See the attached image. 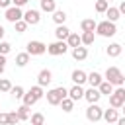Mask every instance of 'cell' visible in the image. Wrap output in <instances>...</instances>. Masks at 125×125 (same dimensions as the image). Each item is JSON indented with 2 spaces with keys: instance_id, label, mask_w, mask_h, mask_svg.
Masks as SVG:
<instances>
[{
  "instance_id": "6da1fadb",
  "label": "cell",
  "mask_w": 125,
  "mask_h": 125,
  "mask_svg": "<svg viewBox=\"0 0 125 125\" xmlns=\"http://www.w3.org/2000/svg\"><path fill=\"white\" fill-rule=\"evenodd\" d=\"M45 96H47V102H49L51 105H61V102H62L64 98H68V90H66L64 86H57V88L49 90Z\"/></svg>"
},
{
  "instance_id": "7a4b0ae2",
  "label": "cell",
  "mask_w": 125,
  "mask_h": 125,
  "mask_svg": "<svg viewBox=\"0 0 125 125\" xmlns=\"http://www.w3.org/2000/svg\"><path fill=\"white\" fill-rule=\"evenodd\" d=\"M96 33H98L100 37H113V35L117 33V27H115L113 21L104 20V21H98V25H96Z\"/></svg>"
},
{
  "instance_id": "3957f363",
  "label": "cell",
  "mask_w": 125,
  "mask_h": 125,
  "mask_svg": "<svg viewBox=\"0 0 125 125\" xmlns=\"http://www.w3.org/2000/svg\"><path fill=\"white\" fill-rule=\"evenodd\" d=\"M105 80L111 82L113 86H123V84H125V76H123V72H121L117 66H107V70H105Z\"/></svg>"
},
{
  "instance_id": "277c9868",
  "label": "cell",
  "mask_w": 125,
  "mask_h": 125,
  "mask_svg": "<svg viewBox=\"0 0 125 125\" xmlns=\"http://www.w3.org/2000/svg\"><path fill=\"white\" fill-rule=\"evenodd\" d=\"M25 51H27L31 57H39V55L47 53V45H45L43 41H37V39H33V41H27V45H25Z\"/></svg>"
},
{
  "instance_id": "5b68a950",
  "label": "cell",
  "mask_w": 125,
  "mask_h": 125,
  "mask_svg": "<svg viewBox=\"0 0 125 125\" xmlns=\"http://www.w3.org/2000/svg\"><path fill=\"white\" fill-rule=\"evenodd\" d=\"M68 51V43L66 41H53V43H49L47 45V53L51 55V57H59V55H64Z\"/></svg>"
},
{
  "instance_id": "8992f818",
  "label": "cell",
  "mask_w": 125,
  "mask_h": 125,
  "mask_svg": "<svg viewBox=\"0 0 125 125\" xmlns=\"http://www.w3.org/2000/svg\"><path fill=\"white\" fill-rule=\"evenodd\" d=\"M123 104H125V88L123 86H117L113 90V94L109 96V105L115 107V109H119Z\"/></svg>"
},
{
  "instance_id": "52a82bcc",
  "label": "cell",
  "mask_w": 125,
  "mask_h": 125,
  "mask_svg": "<svg viewBox=\"0 0 125 125\" xmlns=\"http://www.w3.org/2000/svg\"><path fill=\"white\" fill-rule=\"evenodd\" d=\"M86 119H88V121H92V123H96V121L104 119V109H102L98 104H90V105L86 107Z\"/></svg>"
},
{
  "instance_id": "ba28073f",
  "label": "cell",
  "mask_w": 125,
  "mask_h": 125,
  "mask_svg": "<svg viewBox=\"0 0 125 125\" xmlns=\"http://www.w3.org/2000/svg\"><path fill=\"white\" fill-rule=\"evenodd\" d=\"M4 18H6L10 23H16V21L23 20V12H21V8H18V6H10V8H6Z\"/></svg>"
},
{
  "instance_id": "9c48e42d",
  "label": "cell",
  "mask_w": 125,
  "mask_h": 125,
  "mask_svg": "<svg viewBox=\"0 0 125 125\" xmlns=\"http://www.w3.org/2000/svg\"><path fill=\"white\" fill-rule=\"evenodd\" d=\"M23 20L29 23V25H37L39 21H41V12L39 10H27V12H23Z\"/></svg>"
},
{
  "instance_id": "30bf717a",
  "label": "cell",
  "mask_w": 125,
  "mask_h": 125,
  "mask_svg": "<svg viewBox=\"0 0 125 125\" xmlns=\"http://www.w3.org/2000/svg\"><path fill=\"white\" fill-rule=\"evenodd\" d=\"M100 98H102V92H100L98 88H94V86H90V88L84 92V100H86L88 104H98Z\"/></svg>"
},
{
  "instance_id": "8fae6325",
  "label": "cell",
  "mask_w": 125,
  "mask_h": 125,
  "mask_svg": "<svg viewBox=\"0 0 125 125\" xmlns=\"http://www.w3.org/2000/svg\"><path fill=\"white\" fill-rule=\"evenodd\" d=\"M51 80H53V72L49 70V68H43V70H39V74H37V84L39 86H49L51 84Z\"/></svg>"
},
{
  "instance_id": "7c38bea8",
  "label": "cell",
  "mask_w": 125,
  "mask_h": 125,
  "mask_svg": "<svg viewBox=\"0 0 125 125\" xmlns=\"http://www.w3.org/2000/svg\"><path fill=\"white\" fill-rule=\"evenodd\" d=\"M70 80L74 82V84H84V82H88V72H84V70H80V68H76V70H72V74H70Z\"/></svg>"
},
{
  "instance_id": "4fadbf2b",
  "label": "cell",
  "mask_w": 125,
  "mask_h": 125,
  "mask_svg": "<svg viewBox=\"0 0 125 125\" xmlns=\"http://www.w3.org/2000/svg\"><path fill=\"white\" fill-rule=\"evenodd\" d=\"M84 92H86V90H84L80 84H74V86L68 90V98H70V100H74V102H78V100H82V98H84Z\"/></svg>"
},
{
  "instance_id": "5bb4252c",
  "label": "cell",
  "mask_w": 125,
  "mask_h": 125,
  "mask_svg": "<svg viewBox=\"0 0 125 125\" xmlns=\"http://www.w3.org/2000/svg\"><path fill=\"white\" fill-rule=\"evenodd\" d=\"M72 59L74 61H86L88 59V47H84V45L74 47L72 49Z\"/></svg>"
},
{
  "instance_id": "9a60e30c",
  "label": "cell",
  "mask_w": 125,
  "mask_h": 125,
  "mask_svg": "<svg viewBox=\"0 0 125 125\" xmlns=\"http://www.w3.org/2000/svg\"><path fill=\"white\" fill-rule=\"evenodd\" d=\"M70 33H72V31H70L64 23H62V25H57V29H55V37H57L59 41H66Z\"/></svg>"
},
{
  "instance_id": "2e32d148",
  "label": "cell",
  "mask_w": 125,
  "mask_h": 125,
  "mask_svg": "<svg viewBox=\"0 0 125 125\" xmlns=\"http://www.w3.org/2000/svg\"><path fill=\"white\" fill-rule=\"evenodd\" d=\"M121 51H123V49H121V45H119V43H109V45L105 47V55H107V57H111V59L119 57V55H121Z\"/></svg>"
},
{
  "instance_id": "e0dca14e",
  "label": "cell",
  "mask_w": 125,
  "mask_h": 125,
  "mask_svg": "<svg viewBox=\"0 0 125 125\" xmlns=\"http://www.w3.org/2000/svg\"><path fill=\"white\" fill-rule=\"evenodd\" d=\"M104 119H105V123H117V119H119V113H117V109H115V107L104 109Z\"/></svg>"
},
{
  "instance_id": "ac0fdd59",
  "label": "cell",
  "mask_w": 125,
  "mask_h": 125,
  "mask_svg": "<svg viewBox=\"0 0 125 125\" xmlns=\"http://www.w3.org/2000/svg\"><path fill=\"white\" fill-rule=\"evenodd\" d=\"M96 25H98V21L92 20V18H86V20L80 21V29L82 31H96Z\"/></svg>"
},
{
  "instance_id": "d6986e66",
  "label": "cell",
  "mask_w": 125,
  "mask_h": 125,
  "mask_svg": "<svg viewBox=\"0 0 125 125\" xmlns=\"http://www.w3.org/2000/svg\"><path fill=\"white\" fill-rule=\"evenodd\" d=\"M102 82H104V76H102L100 72H96V70H94V72H90V74H88V84H90V86L98 88Z\"/></svg>"
},
{
  "instance_id": "ffe728a7",
  "label": "cell",
  "mask_w": 125,
  "mask_h": 125,
  "mask_svg": "<svg viewBox=\"0 0 125 125\" xmlns=\"http://www.w3.org/2000/svg\"><path fill=\"white\" fill-rule=\"evenodd\" d=\"M39 6H41V12H47V14H53L57 10L55 0H39Z\"/></svg>"
},
{
  "instance_id": "44dd1931",
  "label": "cell",
  "mask_w": 125,
  "mask_h": 125,
  "mask_svg": "<svg viewBox=\"0 0 125 125\" xmlns=\"http://www.w3.org/2000/svg\"><path fill=\"white\" fill-rule=\"evenodd\" d=\"M98 90L102 92V96H111L113 94V90H115V86L111 84V82H107V80H104L100 86H98Z\"/></svg>"
},
{
  "instance_id": "7402d4cb",
  "label": "cell",
  "mask_w": 125,
  "mask_h": 125,
  "mask_svg": "<svg viewBox=\"0 0 125 125\" xmlns=\"http://www.w3.org/2000/svg\"><path fill=\"white\" fill-rule=\"evenodd\" d=\"M66 18H68V16H66L64 10H55V12H53V21H55L57 25H62V23L66 21Z\"/></svg>"
},
{
  "instance_id": "603a6c76",
  "label": "cell",
  "mask_w": 125,
  "mask_h": 125,
  "mask_svg": "<svg viewBox=\"0 0 125 125\" xmlns=\"http://www.w3.org/2000/svg\"><path fill=\"white\" fill-rule=\"evenodd\" d=\"M66 43H68V47H70V49H74V47H80V45H82V37H80L78 33H74V31H72V33L68 35Z\"/></svg>"
},
{
  "instance_id": "cb8c5ba5",
  "label": "cell",
  "mask_w": 125,
  "mask_h": 125,
  "mask_svg": "<svg viewBox=\"0 0 125 125\" xmlns=\"http://www.w3.org/2000/svg\"><path fill=\"white\" fill-rule=\"evenodd\" d=\"M29 57H31V55H29L27 51H25V53H18V55H16V66L23 68V66L29 62Z\"/></svg>"
},
{
  "instance_id": "d4e9b609",
  "label": "cell",
  "mask_w": 125,
  "mask_h": 125,
  "mask_svg": "<svg viewBox=\"0 0 125 125\" xmlns=\"http://www.w3.org/2000/svg\"><path fill=\"white\" fill-rule=\"evenodd\" d=\"M82 45L84 47H88V45H92L94 43V39H96V31H82Z\"/></svg>"
},
{
  "instance_id": "484cf974",
  "label": "cell",
  "mask_w": 125,
  "mask_h": 125,
  "mask_svg": "<svg viewBox=\"0 0 125 125\" xmlns=\"http://www.w3.org/2000/svg\"><path fill=\"white\" fill-rule=\"evenodd\" d=\"M105 16H107V20H109V21H113V23H115V21L121 18V12H119V8H111V6H109V8H107V12H105Z\"/></svg>"
},
{
  "instance_id": "4316f807",
  "label": "cell",
  "mask_w": 125,
  "mask_h": 125,
  "mask_svg": "<svg viewBox=\"0 0 125 125\" xmlns=\"http://www.w3.org/2000/svg\"><path fill=\"white\" fill-rule=\"evenodd\" d=\"M16 111H18V115H20V119H21V121H27V119L31 117V113H29V105H25V104H23V105H20Z\"/></svg>"
},
{
  "instance_id": "83f0119b",
  "label": "cell",
  "mask_w": 125,
  "mask_h": 125,
  "mask_svg": "<svg viewBox=\"0 0 125 125\" xmlns=\"http://www.w3.org/2000/svg\"><path fill=\"white\" fill-rule=\"evenodd\" d=\"M21 100H23V104H25V105H29V107H31V105H35V104L39 102V100H37V98H35V96H33L29 90L23 94V98H21Z\"/></svg>"
},
{
  "instance_id": "f1b7e54d",
  "label": "cell",
  "mask_w": 125,
  "mask_h": 125,
  "mask_svg": "<svg viewBox=\"0 0 125 125\" xmlns=\"http://www.w3.org/2000/svg\"><path fill=\"white\" fill-rule=\"evenodd\" d=\"M61 107H62V111H64V113H70V111L74 109V100H70V98H64V100L61 102Z\"/></svg>"
},
{
  "instance_id": "f546056e",
  "label": "cell",
  "mask_w": 125,
  "mask_h": 125,
  "mask_svg": "<svg viewBox=\"0 0 125 125\" xmlns=\"http://www.w3.org/2000/svg\"><path fill=\"white\" fill-rule=\"evenodd\" d=\"M94 8H96L98 14H105L107 8H109V2H107V0H96V6H94Z\"/></svg>"
},
{
  "instance_id": "4dcf8cb0",
  "label": "cell",
  "mask_w": 125,
  "mask_h": 125,
  "mask_svg": "<svg viewBox=\"0 0 125 125\" xmlns=\"http://www.w3.org/2000/svg\"><path fill=\"white\" fill-rule=\"evenodd\" d=\"M10 94H12V98H14V100H21V98H23V94H25V90H23L21 86H12Z\"/></svg>"
},
{
  "instance_id": "1f68e13d",
  "label": "cell",
  "mask_w": 125,
  "mask_h": 125,
  "mask_svg": "<svg viewBox=\"0 0 125 125\" xmlns=\"http://www.w3.org/2000/svg\"><path fill=\"white\" fill-rule=\"evenodd\" d=\"M29 121H31V125H43L45 123V115L43 113H31V117H29Z\"/></svg>"
},
{
  "instance_id": "d6a6232c",
  "label": "cell",
  "mask_w": 125,
  "mask_h": 125,
  "mask_svg": "<svg viewBox=\"0 0 125 125\" xmlns=\"http://www.w3.org/2000/svg\"><path fill=\"white\" fill-rule=\"evenodd\" d=\"M29 92H31V94H33L37 100H41V98L45 96V92H43V86H39V84H37V86H31V88H29Z\"/></svg>"
},
{
  "instance_id": "836d02e7",
  "label": "cell",
  "mask_w": 125,
  "mask_h": 125,
  "mask_svg": "<svg viewBox=\"0 0 125 125\" xmlns=\"http://www.w3.org/2000/svg\"><path fill=\"white\" fill-rule=\"evenodd\" d=\"M27 25H29V23H27L25 20H20V21H16V23H14V27H16V31H18V33H25Z\"/></svg>"
},
{
  "instance_id": "e575fe53",
  "label": "cell",
  "mask_w": 125,
  "mask_h": 125,
  "mask_svg": "<svg viewBox=\"0 0 125 125\" xmlns=\"http://www.w3.org/2000/svg\"><path fill=\"white\" fill-rule=\"evenodd\" d=\"M21 119H20V115H18V111H10L8 113V125H16V123H20Z\"/></svg>"
},
{
  "instance_id": "d590c367",
  "label": "cell",
  "mask_w": 125,
  "mask_h": 125,
  "mask_svg": "<svg viewBox=\"0 0 125 125\" xmlns=\"http://www.w3.org/2000/svg\"><path fill=\"white\" fill-rule=\"evenodd\" d=\"M12 90V82L8 78H0V92H10Z\"/></svg>"
},
{
  "instance_id": "8d00e7d4",
  "label": "cell",
  "mask_w": 125,
  "mask_h": 125,
  "mask_svg": "<svg viewBox=\"0 0 125 125\" xmlns=\"http://www.w3.org/2000/svg\"><path fill=\"white\" fill-rule=\"evenodd\" d=\"M12 51V45L8 41H0V55H8Z\"/></svg>"
},
{
  "instance_id": "74e56055",
  "label": "cell",
  "mask_w": 125,
  "mask_h": 125,
  "mask_svg": "<svg viewBox=\"0 0 125 125\" xmlns=\"http://www.w3.org/2000/svg\"><path fill=\"white\" fill-rule=\"evenodd\" d=\"M10 6H14V2H12V0H0V8H4V10H6V8H10Z\"/></svg>"
},
{
  "instance_id": "f35d334b",
  "label": "cell",
  "mask_w": 125,
  "mask_h": 125,
  "mask_svg": "<svg viewBox=\"0 0 125 125\" xmlns=\"http://www.w3.org/2000/svg\"><path fill=\"white\" fill-rule=\"evenodd\" d=\"M4 68H6V55H0V74L4 72Z\"/></svg>"
},
{
  "instance_id": "ab89813d",
  "label": "cell",
  "mask_w": 125,
  "mask_h": 125,
  "mask_svg": "<svg viewBox=\"0 0 125 125\" xmlns=\"http://www.w3.org/2000/svg\"><path fill=\"white\" fill-rule=\"evenodd\" d=\"M0 125H8V113L0 111Z\"/></svg>"
},
{
  "instance_id": "60d3db41",
  "label": "cell",
  "mask_w": 125,
  "mask_h": 125,
  "mask_svg": "<svg viewBox=\"0 0 125 125\" xmlns=\"http://www.w3.org/2000/svg\"><path fill=\"white\" fill-rule=\"evenodd\" d=\"M12 2H14V6H18V8H21V6H25V4L29 2V0H12Z\"/></svg>"
},
{
  "instance_id": "b9f144b4",
  "label": "cell",
  "mask_w": 125,
  "mask_h": 125,
  "mask_svg": "<svg viewBox=\"0 0 125 125\" xmlns=\"http://www.w3.org/2000/svg\"><path fill=\"white\" fill-rule=\"evenodd\" d=\"M119 12H121V14H125V0L119 4Z\"/></svg>"
},
{
  "instance_id": "7bdbcfd3",
  "label": "cell",
  "mask_w": 125,
  "mask_h": 125,
  "mask_svg": "<svg viewBox=\"0 0 125 125\" xmlns=\"http://www.w3.org/2000/svg\"><path fill=\"white\" fill-rule=\"evenodd\" d=\"M117 125H125V115H123V117H119V119H117Z\"/></svg>"
},
{
  "instance_id": "ee69618b",
  "label": "cell",
  "mask_w": 125,
  "mask_h": 125,
  "mask_svg": "<svg viewBox=\"0 0 125 125\" xmlns=\"http://www.w3.org/2000/svg\"><path fill=\"white\" fill-rule=\"evenodd\" d=\"M4 33H6V29H4L2 25H0V41H2V37H4Z\"/></svg>"
},
{
  "instance_id": "f6af8a7d",
  "label": "cell",
  "mask_w": 125,
  "mask_h": 125,
  "mask_svg": "<svg viewBox=\"0 0 125 125\" xmlns=\"http://www.w3.org/2000/svg\"><path fill=\"white\" fill-rule=\"evenodd\" d=\"M121 107H123V115H125V104H123V105H121Z\"/></svg>"
},
{
  "instance_id": "bcb514c9",
  "label": "cell",
  "mask_w": 125,
  "mask_h": 125,
  "mask_svg": "<svg viewBox=\"0 0 125 125\" xmlns=\"http://www.w3.org/2000/svg\"><path fill=\"white\" fill-rule=\"evenodd\" d=\"M107 125H113V123H107Z\"/></svg>"
},
{
  "instance_id": "7dc6e473",
  "label": "cell",
  "mask_w": 125,
  "mask_h": 125,
  "mask_svg": "<svg viewBox=\"0 0 125 125\" xmlns=\"http://www.w3.org/2000/svg\"><path fill=\"white\" fill-rule=\"evenodd\" d=\"M107 2H111V0H107Z\"/></svg>"
},
{
  "instance_id": "c3c4849f",
  "label": "cell",
  "mask_w": 125,
  "mask_h": 125,
  "mask_svg": "<svg viewBox=\"0 0 125 125\" xmlns=\"http://www.w3.org/2000/svg\"><path fill=\"white\" fill-rule=\"evenodd\" d=\"M43 125H45V123H43Z\"/></svg>"
}]
</instances>
